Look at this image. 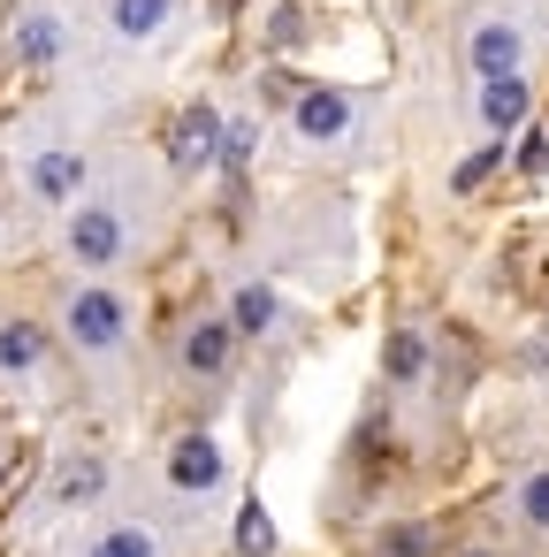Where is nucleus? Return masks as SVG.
Wrapping results in <instances>:
<instances>
[{"label":"nucleus","mask_w":549,"mask_h":557,"mask_svg":"<svg viewBox=\"0 0 549 557\" xmlns=\"http://www.w3.org/2000/svg\"><path fill=\"white\" fill-rule=\"evenodd\" d=\"M62 329H70L77 351H123V336H130V306H123L115 290H77L70 313H62Z\"/></svg>","instance_id":"f257e3e1"},{"label":"nucleus","mask_w":549,"mask_h":557,"mask_svg":"<svg viewBox=\"0 0 549 557\" xmlns=\"http://www.w3.org/2000/svg\"><path fill=\"white\" fill-rule=\"evenodd\" d=\"M214 153H222V115H214L207 100H191V108L176 115V131H169V161L191 176V169H207Z\"/></svg>","instance_id":"f03ea898"},{"label":"nucleus","mask_w":549,"mask_h":557,"mask_svg":"<svg viewBox=\"0 0 549 557\" xmlns=\"http://www.w3.org/2000/svg\"><path fill=\"white\" fill-rule=\"evenodd\" d=\"M222 473H229V458H222V443H214V435H184V443L169 450V481H176L184 496L222 488Z\"/></svg>","instance_id":"7ed1b4c3"},{"label":"nucleus","mask_w":549,"mask_h":557,"mask_svg":"<svg viewBox=\"0 0 549 557\" xmlns=\"http://www.w3.org/2000/svg\"><path fill=\"white\" fill-rule=\"evenodd\" d=\"M526 115H534V92H526V77H519V70H503V77H481V123H488L496 138L526 131Z\"/></svg>","instance_id":"20e7f679"},{"label":"nucleus","mask_w":549,"mask_h":557,"mask_svg":"<svg viewBox=\"0 0 549 557\" xmlns=\"http://www.w3.org/2000/svg\"><path fill=\"white\" fill-rule=\"evenodd\" d=\"M70 252H77L85 268H108V260L123 252V214H115V207H77V222H70Z\"/></svg>","instance_id":"39448f33"},{"label":"nucleus","mask_w":549,"mask_h":557,"mask_svg":"<svg viewBox=\"0 0 549 557\" xmlns=\"http://www.w3.org/2000/svg\"><path fill=\"white\" fill-rule=\"evenodd\" d=\"M344 131H351V100H344V92H328V85L298 92V138L328 146V138H344Z\"/></svg>","instance_id":"423d86ee"},{"label":"nucleus","mask_w":549,"mask_h":557,"mask_svg":"<svg viewBox=\"0 0 549 557\" xmlns=\"http://www.w3.org/2000/svg\"><path fill=\"white\" fill-rule=\"evenodd\" d=\"M229 344H237V329L229 321H191V336H184V374H222L229 367Z\"/></svg>","instance_id":"0eeeda50"},{"label":"nucleus","mask_w":549,"mask_h":557,"mask_svg":"<svg viewBox=\"0 0 549 557\" xmlns=\"http://www.w3.org/2000/svg\"><path fill=\"white\" fill-rule=\"evenodd\" d=\"M519 54H526V32H519V24H481V32H473V70H481V77L519 70Z\"/></svg>","instance_id":"6e6552de"},{"label":"nucleus","mask_w":549,"mask_h":557,"mask_svg":"<svg viewBox=\"0 0 549 557\" xmlns=\"http://www.w3.org/2000/svg\"><path fill=\"white\" fill-rule=\"evenodd\" d=\"M77 184H85V153H70V146H54V153H39V161H32V191H39L47 207H62Z\"/></svg>","instance_id":"1a4fd4ad"},{"label":"nucleus","mask_w":549,"mask_h":557,"mask_svg":"<svg viewBox=\"0 0 549 557\" xmlns=\"http://www.w3.org/2000/svg\"><path fill=\"white\" fill-rule=\"evenodd\" d=\"M47 359V329L32 321H0V374H32Z\"/></svg>","instance_id":"9d476101"},{"label":"nucleus","mask_w":549,"mask_h":557,"mask_svg":"<svg viewBox=\"0 0 549 557\" xmlns=\"http://www.w3.org/2000/svg\"><path fill=\"white\" fill-rule=\"evenodd\" d=\"M16 54H24L32 70H47V62L62 54V16H24V24H16Z\"/></svg>","instance_id":"9b49d317"},{"label":"nucleus","mask_w":549,"mask_h":557,"mask_svg":"<svg viewBox=\"0 0 549 557\" xmlns=\"http://www.w3.org/2000/svg\"><path fill=\"white\" fill-rule=\"evenodd\" d=\"M161 24H169V0H115V32H123L130 47L161 39Z\"/></svg>","instance_id":"f8f14e48"},{"label":"nucleus","mask_w":549,"mask_h":557,"mask_svg":"<svg viewBox=\"0 0 549 557\" xmlns=\"http://www.w3.org/2000/svg\"><path fill=\"white\" fill-rule=\"evenodd\" d=\"M229 329H237V336H267V329H275V290H267V283L237 290V306H229Z\"/></svg>","instance_id":"ddd939ff"},{"label":"nucleus","mask_w":549,"mask_h":557,"mask_svg":"<svg viewBox=\"0 0 549 557\" xmlns=\"http://www.w3.org/2000/svg\"><path fill=\"white\" fill-rule=\"evenodd\" d=\"M382 359H389V382H420L427 374V336L420 329H389V351Z\"/></svg>","instance_id":"4468645a"},{"label":"nucleus","mask_w":549,"mask_h":557,"mask_svg":"<svg viewBox=\"0 0 549 557\" xmlns=\"http://www.w3.org/2000/svg\"><path fill=\"white\" fill-rule=\"evenodd\" d=\"M100 481H108V466H100V458H70V466L54 473V504L70 511V504H85V496H100Z\"/></svg>","instance_id":"2eb2a0df"},{"label":"nucleus","mask_w":549,"mask_h":557,"mask_svg":"<svg viewBox=\"0 0 549 557\" xmlns=\"http://www.w3.org/2000/svg\"><path fill=\"white\" fill-rule=\"evenodd\" d=\"M503 153H511V146H473V153H465V161L450 169V191H481V184H488V176L503 169Z\"/></svg>","instance_id":"dca6fc26"},{"label":"nucleus","mask_w":549,"mask_h":557,"mask_svg":"<svg viewBox=\"0 0 549 557\" xmlns=\"http://www.w3.org/2000/svg\"><path fill=\"white\" fill-rule=\"evenodd\" d=\"M237 549H245V557H267V549H275V519H267V504H245V511H237Z\"/></svg>","instance_id":"f3484780"},{"label":"nucleus","mask_w":549,"mask_h":557,"mask_svg":"<svg viewBox=\"0 0 549 557\" xmlns=\"http://www.w3.org/2000/svg\"><path fill=\"white\" fill-rule=\"evenodd\" d=\"M519 519H526L534 534H549V466H534V473L519 481Z\"/></svg>","instance_id":"a211bd4d"},{"label":"nucleus","mask_w":549,"mask_h":557,"mask_svg":"<svg viewBox=\"0 0 549 557\" xmlns=\"http://www.w3.org/2000/svg\"><path fill=\"white\" fill-rule=\"evenodd\" d=\"M85 557H153V534H146V527H115V534L92 542Z\"/></svg>","instance_id":"6ab92c4d"},{"label":"nucleus","mask_w":549,"mask_h":557,"mask_svg":"<svg viewBox=\"0 0 549 557\" xmlns=\"http://www.w3.org/2000/svg\"><path fill=\"white\" fill-rule=\"evenodd\" d=\"M519 169H526V176L549 169V131H526V138H519Z\"/></svg>","instance_id":"aec40b11"},{"label":"nucleus","mask_w":549,"mask_h":557,"mask_svg":"<svg viewBox=\"0 0 549 557\" xmlns=\"http://www.w3.org/2000/svg\"><path fill=\"white\" fill-rule=\"evenodd\" d=\"M382 557H427V527H397V534L382 542Z\"/></svg>","instance_id":"412c9836"},{"label":"nucleus","mask_w":549,"mask_h":557,"mask_svg":"<svg viewBox=\"0 0 549 557\" xmlns=\"http://www.w3.org/2000/svg\"><path fill=\"white\" fill-rule=\"evenodd\" d=\"M298 32H305L298 9H275V16H267V39H275V47H298Z\"/></svg>","instance_id":"4be33fe9"},{"label":"nucleus","mask_w":549,"mask_h":557,"mask_svg":"<svg viewBox=\"0 0 549 557\" xmlns=\"http://www.w3.org/2000/svg\"><path fill=\"white\" fill-rule=\"evenodd\" d=\"M458 557H488V549H458Z\"/></svg>","instance_id":"5701e85b"},{"label":"nucleus","mask_w":549,"mask_h":557,"mask_svg":"<svg viewBox=\"0 0 549 557\" xmlns=\"http://www.w3.org/2000/svg\"><path fill=\"white\" fill-rule=\"evenodd\" d=\"M0 473H9V466H0Z\"/></svg>","instance_id":"b1692460"}]
</instances>
